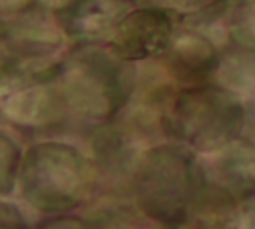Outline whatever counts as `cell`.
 <instances>
[{"instance_id":"9a60e30c","label":"cell","mask_w":255,"mask_h":229,"mask_svg":"<svg viewBox=\"0 0 255 229\" xmlns=\"http://www.w3.org/2000/svg\"><path fill=\"white\" fill-rule=\"evenodd\" d=\"M229 225H241V227H255V195L239 205L229 221Z\"/></svg>"},{"instance_id":"ba28073f","label":"cell","mask_w":255,"mask_h":229,"mask_svg":"<svg viewBox=\"0 0 255 229\" xmlns=\"http://www.w3.org/2000/svg\"><path fill=\"white\" fill-rule=\"evenodd\" d=\"M137 0H50L64 36L72 44L110 42L122 18Z\"/></svg>"},{"instance_id":"6da1fadb","label":"cell","mask_w":255,"mask_h":229,"mask_svg":"<svg viewBox=\"0 0 255 229\" xmlns=\"http://www.w3.org/2000/svg\"><path fill=\"white\" fill-rule=\"evenodd\" d=\"M56 84L68 114L100 125L112 121L131 102L137 72L110 42L74 44L62 56Z\"/></svg>"},{"instance_id":"30bf717a","label":"cell","mask_w":255,"mask_h":229,"mask_svg":"<svg viewBox=\"0 0 255 229\" xmlns=\"http://www.w3.org/2000/svg\"><path fill=\"white\" fill-rule=\"evenodd\" d=\"M213 80L237 92L245 102H255V48L235 44L225 48Z\"/></svg>"},{"instance_id":"8992f818","label":"cell","mask_w":255,"mask_h":229,"mask_svg":"<svg viewBox=\"0 0 255 229\" xmlns=\"http://www.w3.org/2000/svg\"><path fill=\"white\" fill-rule=\"evenodd\" d=\"M62 62V60H60ZM58 68L32 76H2L0 110L16 127L40 129L60 121L68 110L60 96Z\"/></svg>"},{"instance_id":"52a82bcc","label":"cell","mask_w":255,"mask_h":229,"mask_svg":"<svg viewBox=\"0 0 255 229\" xmlns=\"http://www.w3.org/2000/svg\"><path fill=\"white\" fill-rule=\"evenodd\" d=\"M175 32L173 12L151 4H137L122 18L110 44L120 56L133 64L161 60L169 50Z\"/></svg>"},{"instance_id":"7c38bea8","label":"cell","mask_w":255,"mask_h":229,"mask_svg":"<svg viewBox=\"0 0 255 229\" xmlns=\"http://www.w3.org/2000/svg\"><path fill=\"white\" fill-rule=\"evenodd\" d=\"M0 139V189L2 197H10V193L18 187V173L24 151L8 131H2Z\"/></svg>"},{"instance_id":"8fae6325","label":"cell","mask_w":255,"mask_h":229,"mask_svg":"<svg viewBox=\"0 0 255 229\" xmlns=\"http://www.w3.org/2000/svg\"><path fill=\"white\" fill-rule=\"evenodd\" d=\"M223 30L231 44L255 48V0H223Z\"/></svg>"},{"instance_id":"5b68a950","label":"cell","mask_w":255,"mask_h":229,"mask_svg":"<svg viewBox=\"0 0 255 229\" xmlns=\"http://www.w3.org/2000/svg\"><path fill=\"white\" fill-rule=\"evenodd\" d=\"M199 203L195 215L217 217L229 225L235 209L255 195V143L237 137L227 145L197 153Z\"/></svg>"},{"instance_id":"5bb4252c","label":"cell","mask_w":255,"mask_h":229,"mask_svg":"<svg viewBox=\"0 0 255 229\" xmlns=\"http://www.w3.org/2000/svg\"><path fill=\"white\" fill-rule=\"evenodd\" d=\"M0 221L10 227H28V221L24 219V213L16 203H12L8 197H2V209H0Z\"/></svg>"},{"instance_id":"4fadbf2b","label":"cell","mask_w":255,"mask_h":229,"mask_svg":"<svg viewBox=\"0 0 255 229\" xmlns=\"http://www.w3.org/2000/svg\"><path fill=\"white\" fill-rule=\"evenodd\" d=\"M137 2L139 4L159 6V8H165V10L181 14V16H189V14L199 12L201 8H205L211 0H137Z\"/></svg>"},{"instance_id":"7a4b0ae2","label":"cell","mask_w":255,"mask_h":229,"mask_svg":"<svg viewBox=\"0 0 255 229\" xmlns=\"http://www.w3.org/2000/svg\"><path fill=\"white\" fill-rule=\"evenodd\" d=\"M135 209L167 227L189 223L199 203V157L191 147L167 141L145 147L129 173Z\"/></svg>"},{"instance_id":"9c48e42d","label":"cell","mask_w":255,"mask_h":229,"mask_svg":"<svg viewBox=\"0 0 255 229\" xmlns=\"http://www.w3.org/2000/svg\"><path fill=\"white\" fill-rule=\"evenodd\" d=\"M221 54L215 42L199 28H181L175 32L173 42L161 58L165 72L179 86L203 84L215 78Z\"/></svg>"},{"instance_id":"3957f363","label":"cell","mask_w":255,"mask_h":229,"mask_svg":"<svg viewBox=\"0 0 255 229\" xmlns=\"http://www.w3.org/2000/svg\"><path fill=\"white\" fill-rule=\"evenodd\" d=\"M100 169L80 147L46 139L24 149L18 173L20 197L38 213H70L96 195Z\"/></svg>"},{"instance_id":"277c9868","label":"cell","mask_w":255,"mask_h":229,"mask_svg":"<svg viewBox=\"0 0 255 229\" xmlns=\"http://www.w3.org/2000/svg\"><path fill=\"white\" fill-rule=\"evenodd\" d=\"M247 123L245 100L231 88L209 80L179 86L163 112L161 129L177 143L207 153L243 135Z\"/></svg>"}]
</instances>
